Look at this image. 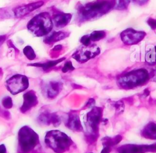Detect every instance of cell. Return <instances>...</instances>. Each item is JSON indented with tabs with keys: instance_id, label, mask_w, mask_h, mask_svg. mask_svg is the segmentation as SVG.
<instances>
[{
	"instance_id": "1",
	"label": "cell",
	"mask_w": 156,
	"mask_h": 153,
	"mask_svg": "<svg viewBox=\"0 0 156 153\" xmlns=\"http://www.w3.org/2000/svg\"><path fill=\"white\" fill-rule=\"evenodd\" d=\"M52 19L47 12H42L34 16L27 23V29L36 37L48 34L53 28Z\"/></svg>"
},
{
	"instance_id": "2",
	"label": "cell",
	"mask_w": 156,
	"mask_h": 153,
	"mask_svg": "<svg viewBox=\"0 0 156 153\" xmlns=\"http://www.w3.org/2000/svg\"><path fill=\"white\" fill-rule=\"evenodd\" d=\"M149 79L146 69L140 68L130 71L118 79V85L122 88L130 89L144 84Z\"/></svg>"
},
{
	"instance_id": "3",
	"label": "cell",
	"mask_w": 156,
	"mask_h": 153,
	"mask_svg": "<svg viewBox=\"0 0 156 153\" xmlns=\"http://www.w3.org/2000/svg\"><path fill=\"white\" fill-rule=\"evenodd\" d=\"M113 4L109 1L98 0L88 3L79 9V13L85 20L92 19L107 13Z\"/></svg>"
},
{
	"instance_id": "4",
	"label": "cell",
	"mask_w": 156,
	"mask_h": 153,
	"mask_svg": "<svg viewBox=\"0 0 156 153\" xmlns=\"http://www.w3.org/2000/svg\"><path fill=\"white\" fill-rule=\"evenodd\" d=\"M71 139L65 133L59 130H51L45 136L46 144L57 153L66 151L71 144Z\"/></svg>"
},
{
	"instance_id": "5",
	"label": "cell",
	"mask_w": 156,
	"mask_h": 153,
	"mask_svg": "<svg viewBox=\"0 0 156 153\" xmlns=\"http://www.w3.org/2000/svg\"><path fill=\"white\" fill-rule=\"evenodd\" d=\"M38 142V136L31 128L23 126L18 132V143L20 150L27 152L34 149Z\"/></svg>"
},
{
	"instance_id": "6",
	"label": "cell",
	"mask_w": 156,
	"mask_h": 153,
	"mask_svg": "<svg viewBox=\"0 0 156 153\" xmlns=\"http://www.w3.org/2000/svg\"><path fill=\"white\" fill-rule=\"evenodd\" d=\"M28 78L22 74H16L6 81V87L12 94H16L26 90L29 87Z\"/></svg>"
},
{
	"instance_id": "7",
	"label": "cell",
	"mask_w": 156,
	"mask_h": 153,
	"mask_svg": "<svg viewBox=\"0 0 156 153\" xmlns=\"http://www.w3.org/2000/svg\"><path fill=\"white\" fill-rule=\"evenodd\" d=\"M99 48L95 45L83 46L77 49L72 55V57L79 63H85L100 54Z\"/></svg>"
},
{
	"instance_id": "8",
	"label": "cell",
	"mask_w": 156,
	"mask_h": 153,
	"mask_svg": "<svg viewBox=\"0 0 156 153\" xmlns=\"http://www.w3.org/2000/svg\"><path fill=\"white\" fill-rule=\"evenodd\" d=\"M146 33L143 31L136 30L132 28H128L123 30L121 34L122 41L127 45L135 44L140 42L146 36Z\"/></svg>"
},
{
	"instance_id": "9",
	"label": "cell",
	"mask_w": 156,
	"mask_h": 153,
	"mask_svg": "<svg viewBox=\"0 0 156 153\" xmlns=\"http://www.w3.org/2000/svg\"><path fill=\"white\" fill-rule=\"evenodd\" d=\"M119 153H146L156 152V143L150 145L124 144L118 149Z\"/></svg>"
},
{
	"instance_id": "10",
	"label": "cell",
	"mask_w": 156,
	"mask_h": 153,
	"mask_svg": "<svg viewBox=\"0 0 156 153\" xmlns=\"http://www.w3.org/2000/svg\"><path fill=\"white\" fill-rule=\"evenodd\" d=\"M102 110L100 107H95L87 115V122L88 126L94 132H97L98 125L102 116Z\"/></svg>"
},
{
	"instance_id": "11",
	"label": "cell",
	"mask_w": 156,
	"mask_h": 153,
	"mask_svg": "<svg viewBox=\"0 0 156 153\" xmlns=\"http://www.w3.org/2000/svg\"><path fill=\"white\" fill-rule=\"evenodd\" d=\"M44 4L43 1H37L32 3H29L24 5L20 6L14 9L13 12L15 17L21 18L30 13L34 10L40 8Z\"/></svg>"
},
{
	"instance_id": "12",
	"label": "cell",
	"mask_w": 156,
	"mask_h": 153,
	"mask_svg": "<svg viewBox=\"0 0 156 153\" xmlns=\"http://www.w3.org/2000/svg\"><path fill=\"white\" fill-rule=\"evenodd\" d=\"M38 103L37 95L34 91H29L23 95V103L20 108L21 112L24 113L32 107L36 105Z\"/></svg>"
},
{
	"instance_id": "13",
	"label": "cell",
	"mask_w": 156,
	"mask_h": 153,
	"mask_svg": "<svg viewBox=\"0 0 156 153\" xmlns=\"http://www.w3.org/2000/svg\"><path fill=\"white\" fill-rule=\"evenodd\" d=\"M72 14L65 13H58L54 15L52 21L57 27L62 28L66 26L71 21Z\"/></svg>"
},
{
	"instance_id": "14",
	"label": "cell",
	"mask_w": 156,
	"mask_h": 153,
	"mask_svg": "<svg viewBox=\"0 0 156 153\" xmlns=\"http://www.w3.org/2000/svg\"><path fill=\"white\" fill-rule=\"evenodd\" d=\"M69 33L63 32V31H58V32H54L51 35L48 36L44 39V42L46 44H53L57 41H58L61 40L65 38L68 37Z\"/></svg>"
},
{
	"instance_id": "15",
	"label": "cell",
	"mask_w": 156,
	"mask_h": 153,
	"mask_svg": "<svg viewBox=\"0 0 156 153\" xmlns=\"http://www.w3.org/2000/svg\"><path fill=\"white\" fill-rule=\"evenodd\" d=\"M141 134L146 138L156 140V124L154 123H148L143 129Z\"/></svg>"
},
{
	"instance_id": "16",
	"label": "cell",
	"mask_w": 156,
	"mask_h": 153,
	"mask_svg": "<svg viewBox=\"0 0 156 153\" xmlns=\"http://www.w3.org/2000/svg\"><path fill=\"white\" fill-rule=\"evenodd\" d=\"M66 125L69 129L74 130L80 131L82 129L79 118L76 114H71L69 116Z\"/></svg>"
},
{
	"instance_id": "17",
	"label": "cell",
	"mask_w": 156,
	"mask_h": 153,
	"mask_svg": "<svg viewBox=\"0 0 156 153\" xmlns=\"http://www.w3.org/2000/svg\"><path fill=\"white\" fill-rule=\"evenodd\" d=\"M40 121L46 124H52L57 125L60 123V118L54 113H43L39 117Z\"/></svg>"
},
{
	"instance_id": "18",
	"label": "cell",
	"mask_w": 156,
	"mask_h": 153,
	"mask_svg": "<svg viewBox=\"0 0 156 153\" xmlns=\"http://www.w3.org/2000/svg\"><path fill=\"white\" fill-rule=\"evenodd\" d=\"M64 60H65V57H62L60 59H58L57 60H51V61H48V62H46L44 63H30V64H28L27 65L29 66H35V67H40L44 71H46L55 65H57L58 63L62 62V61H63Z\"/></svg>"
},
{
	"instance_id": "19",
	"label": "cell",
	"mask_w": 156,
	"mask_h": 153,
	"mask_svg": "<svg viewBox=\"0 0 156 153\" xmlns=\"http://www.w3.org/2000/svg\"><path fill=\"white\" fill-rule=\"evenodd\" d=\"M60 89V84L58 82H51L49 84L48 90H47V94L49 98H54L56 96Z\"/></svg>"
},
{
	"instance_id": "20",
	"label": "cell",
	"mask_w": 156,
	"mask_h": 153,
	"mask_svg": "<svg viewBox=\"0 0 156 153\" xmlns=\"http://www.w3.org/2000/svg\"><path fill=\"white\" fill-rule=\"evenodd\" d=\"M122 140V137L119 135L115 136L114 138H111L109 137H105L102 140V143L104 146H112L118 144Z\"/></svg>"
},
{
	"instance_id": "21",
	"label": "cell",
	"mask_w": 156,
	"mask_h": 153,
	"mask_svg": "<svg viewBox=\"0 0 156 153\" xmlns=\"http://www.w3.org/2000/svg\"><path fill=\"white\" fill-rule=\"evenodd\" d=\"M146 61L151 65L156 63V46L146 53Z\"/></svg>"
},
{
	"instance_id": "22",
	"label": "cell",
	"mask_w": 156,
	"mask_h": 153,
	"mask_svg": "<svg viewBox=\"0 0 156 153\" xmlns=\"http://www.w3.org/2000/svg\"><path fill=\"white\" fill-rule=\"evenodd\" d=\"M105 32L104 30H95L92 32L90 35V38L91 41H99L105 37Z\"/></svg>"
},
{
	"instance_id": "23",
	"label": "cell",
	"mask_w": 156,
	"mask_h": 153,
	"mask_svg": "<svg viewBox=\"0 0 156 153\" xmlns=\"http://www.w3.org/2000/svg\"><path fill=\"white\" fill-rule=\"evenodd\" d=\"M23 54L29 60H33L36 58V54L30 46H26L23 49Z\"/></svg>"
},
{
	"instance_id": "24",
	"label": "cell",
	"mask_w": 156,
	"mask_h": 153,
	"mask_svg": "<svg viewBox=\"0 0 156 153\" xmlns=\"http://www.w3.org/2000/svg\"><path fill=\"white\" fill-rule=\"evenodd\" d=\"M129 0H115L113 6L116 9L124 10L127 9Z\"/></svg>"
},
{
	"instance_id": "25",
	"label": "cell",
	"mask_w": 156,
	"mask_h": 153,
	"mask_svg": "<svg viewBox=\"0 0 156 153\" xmlns=\"http://www.w3.org/2000/svg\"><path fill=\"white\" fill-rule=\"evenodd\" d=\"M2 104L3 106L6 109H10L13 106L12 99L9 96H6L4 98L2 101Z\"/></svg>"
},
{
	"instance_id": "26",
	"label": "cell",
	"mask_w": 156,
	"mask_h": 153,
	"mask_svg": "<svg viewBox=\"0 0 156 153\" xmlns=\"http://www.w3.org/2000/svg\"><path fill=\"white\" fill-rule=\"evenodd\" d=\"M114 106L116 109V110L118 114H119L123 112L124 109V104L122 101H118L115 102L114 104Z\"/></svg>"
},
{
	"instance_id": "27",
	"label": "cell",
	"mask_w": 156,
	"mask_h": 153,
	"mask_svg": "<svg viewBox=\"0 0 156 153\" xmlns=\"http://www.w3.org/2000/svg\"><path fill=\"white\" fill-rule=\"evenodd\" d=\"M75 68L73 66V64H72V62L71 61H67L64 66H63L62 69V71L63 73H66L68 72V71H73L74 70Z\"/></svg>"
},
{
	"instance_id": "28",
	"label": "cell",
	"mask_w": 156,
	"mask_h": 153,
	"mask_svg": "<svg viewBox=\"0 0 156 153\" xmlns=\"http://www.w3.org/2000/svg\"><path fill=\"white\" fill-rule=\"evenodd\" d=\"M80 41L82 43V44H83V46H89L90 45L91 43V40L90 38V35H85L82 36L80 39Z\"/></svg>"
},
{
	"instance_id": "29",
	"label": "cell",
	"mask_w": 156,
	"mask_h": 153,
	"mask_svg": "<svg viewBox=\"0 0 156 153\" xmlns=\"http://www.w3.org/2000/svg\"><path fill=\"white\" fill-rule=\"evenodd\" d=\"M147 23L152 30L156 29V20L150 18L147 20Z\"/></svg>"
},
{
	"instance_id": "30",
	"label": "cell",
	"mask_w": 156,
	"mask_h": 153,
	"mask_svg": "<svg viewBox=\"0 0 156 153\" xmlns=\"http://www.w3.org/2000/svg\"><path fill=\"white\" fill-rule=\"evenodd\" d=\"M135 3L138 4V5H144L145 4L147 3V2L148 1V0H132Z\"/></svg>"
},
{
	"instance_id": "31",
	"label": "cell",
	"mask_w": 156,
	"mask_h": 153,
	"mask_svg": "<svg viewBox=\"0 0 156 153\" xmlns=\"http://www.w3.org/2000/svg\"><path fill=\"white\" fill-rule=\"evenodd\" d=\"M111 151V148L109 146H104L101 153H110Z\"/></svg>"
},
{
	"instance_id": "32",
	"label": "cell",
	"mask_w": 156,
	"mask_h": 153,
	"mask_svg": "<svg viewBox=\"0 0 156 153\" xmlns=\"http://www.w3.org/2000/svg\"><path fill=\"white\" fill-rule=\"evenodd\" d=\"M95 104V101L93 99H90L89 101H88L87 104V107H90V106H92V105H94Z\"/></svg>"
},
{
	"instance_id": "33",
	"label": "cell",
	"mask_w": 156,
	"mask_h": 153,
	"mask_svg": "<svg viewBox=\"0 0 156 153\" xmlns=\"http://www.w3.org/2000/svg\"><path fill=\"white\" fill-rule=\"evenodd\" d=\"M0 153H7L6 148L4 144L0 145Z\"/></svg>"
},
{
	"instance_id": "34",
	"label": "cell",
	"mask_w": 156,
	"mask_h": 153,
	"mask_svg": "<svg viewBox=\"0 0 156 153\" xmlns=\"http://www.w3.org/2000/svg\"><path fill=\"white\" fill-rule=\"evenodd\" d=\"M62 45H60V44H57V45H56V46L52 49V50H53V51H60V50L62 49Z\"/></svg>"
},
{
	"instance_id": "35",
	"label": "cell",
	"mask_w": 156,
	"mask_h": 153,
	"mask_svg": "<svg viewBox=\"0 0 156 153\" xmlns=\"http://www.w3.org/2000/svg\"><path fill=\"white\" fill-rule=\"evenodd\" d=\"M5 35H0V45L3 43V42L5 41Z\"/></svg>"
},
{
	"instance_id": "36",
	"label": "cell",
	"mask_w": 156,
	"mask_h": 153,
	"mask_svg": "<svg viewBox=\"0 0 156 153\" xmlns=\"http://www.w3.org/2000/svg\"><path fill=\"white\" fill-rule=\"evenodd\" d=\"M152 80H154V81H156V70H155L153 72V74L152 75Z\"/></svg>"
},
{
	"instance_id": "37",
	"label": "cell",
	"mask_w": 156,
	"mask_h": 153,
	"mask_svg": "<svg viewBox=\"0 0 156 153\" xmlns=\"http://www.w3.org/2000/svg\"><path fill=\"white\" fill-rule=\"evenodd\" d=\"M144 94H145V96H148L149 94V91L147 89L144 90Z\"/></svg>"
},
{
	"instance_id": "38",
	"label": "cell",
	"mask_w": 156,
	"mask_h": 153,
	"mask_svg": "<svg viewBox=\"0 0 156 153\" xmlns=\"http://www.w3.org/2000/svg\"><path fill=\"white\" fill-rule=\"evenodd\" d=\"M90 153H92V152H90Z\"/></svg>"
}]
</instances>
